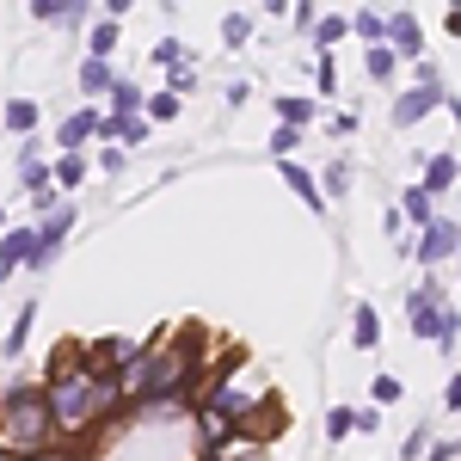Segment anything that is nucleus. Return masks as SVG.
<instances>
[{
  "instance_id": "nucleus-1",
  "label": "nucleus",
  "mask_w": 461,
  "mask_h": 461,
  "mask_svg": "<svg viewBox=\"0 0 461 461\" xmlns=\"http://www.w3.org/2000/svg\"><path fill=\"white\" fill-rule=\"evenodd\" d=\"M43 400H50V419H56V443H80L86 430H99L111 412L123 406V382L93 375V369H86V351H80V345H62L56 363H50Z\"/></svg>"
},
{
  "instance_id": "nucleus-2",
  "label": "nucleus",
  "mask_w": 461,
  "mask_h": 461,
  "mask_svg": "<svg viewBox=\"0 0 461 461\" xmlns=\"http://www.w3.org/2000/svg\"><path fill=\"white\" fill-rule=\"evenodd\" d=\"M56 449V419L37 382H13L0 388V456L6 461H37Z\"/></svg>"
},
{
  "instance_id": "nucleus-3",
  "label": "nucleus",
  "mask_w": 461,
  "mask_h": 461,
  "mask_svg": "<svg viewBox=\"0 0 461 461\" xmlns=\"http://www.w3.org/2000/svg\"><path fill=\"white\" fill-rule=\"evenodd\" d=\"M443 289H437V277H425V284L406 295V326L419 332V339H437V326H443Z\"/></svg>"
},
{
  "instance_id": "nucleus-4",
  "label": "nucleus",
  "mask_w": 461,
  "mask_h": 461,
  "mask_svg": "<svg viewBox=\"0 0 461 461\" xmlns=\"http://www.w3.org/2000/svg\"><path fill=\"white\" fill-rule=\"evenodd\" d=\"M142 351H148V345H136V339H99V345H86V369L117 382V375H123V369H130Z\"/></svg>"
},
{
  "instance_id": "nucleus-5",
  "label": "nucleus",
  "mask_w": 461,
  "mask_h": 461,
  "mask_svg": "<svg viewBox=\"0 0 461 461\" xmlns=\"http://www.w3.org/2000/svg\"><path fill=\"white\" fill-rule=\"evenodd\" d=\"M68 228H74V203H62L56 215H43V221H37V258L25 271H50L56 252H62V240H68Z\"/></svg>"
},
{
  "instance_id": "nucleus-6",
  "label": "nucleus",
  "mask_w": 461,
  "mask_h": 461,
  "mask_svg": "<svg viewBox=\"0 0 461 461\" xmlns=\"http://www.w3.org/2000/svg\"><path fill=\"white\" fill-rule=\"evenodd\" d=\"M449 252H461V228L456 221H443V215H437V221H430L425 234H419V247H412V258H419V265H443V258H449Z\"/></svg>"
},
{
  "instance_id": "nucleus-7",
  "label": "nucleus",
  "mask_w": 461,
  "mask_h": 461,
  "mask_svg": "<svg viewBox=\"0 0 461 461\" xmlns=\"http://www.w3.org/2000/svg\"><path fill=\"white\" fill-rule=\"evenodd\" d=\"M105 130V111H93V105H80V111H68L62 123H56V142H62V154H80V148L93 142Z\"/></svg>"
},
{
  "instance_id": "nucleus-8",
  "label": "nucleus",
  "mask_w": 461,
  "mask_h": 461,
  "mask_svg": "<svg viewBox=\"0 0 461 461\" xmlns=\"http://www.w3.org/2000/svg\"><path fill=\"white\" fill-rule=\"evenodd\" d=\"M437 105H443V86H412V93H400V99H393V123H400V130H412V123H425Z\"/></svg>"
},
{
  "instance_id": "nucleus-9",
  "label": "nucleus",
  "mask_w": 461,
  "mask_h": 461,
  "mask_svg": "<svg viewBox=\"0 0 461 461\" xmlns=\"http://www.w3.org/2000/svg\"><path fill=\"white\" fill-rule=\"evenodd\" d=\"M117 80H123V74L111 68V62L80 56V93H86V99H111V93H117Z\"/></svg>"
},
{
  "instance_id": "nucleus-10",
  "label": "nucleus",
  "mask_w": 461,
  "mask_h": 461,
  "mask_svg": "<svg viewBox=\"0 0 461 461\" xmlns=\"http://www.w3.org/2000/svg\"><path fill=\"white\" fill-rule=\"evenodd\" d=\"M37 25H93L86 19V0H32Z\"/></svg>"
},
{
  "instance_id": "nucleus-11",
  "label": "nucleus",
  "mask_w": 461,
  "mask_h": 461,
  "mask_svg": "<svg viewBox=\"0 0 461 461\" xmlns=\"http://www.w3.org/2000/svg\"><path fill=\"white\" fill-rule=\"evenodd\" d=\"M393 56H419V19L412 13H388V32H382Z\"/></svg>"
},
{
  "instance_id": "nucleus-12",
  "label": "nucleus",
  "mask_w": 461,
  "mask_h": 461,
  "mask_svg": "<svg viewBox=\"0 0 461 461\" xmlns=\"http://www.w3.org/2000/svg\"><path fill=\"white\" fill-rule=\"evenodd\" d=\"M277 173H284V185L289 191H295V197H302V203H308V210H326V191H320L314 185V173H308V167H295V160H284V167H277Z\"/></svg>"
},
{
  "instance_id": "nucleus-13",
  "label": "nucleus",
  "mask_w": 461,
  "mask_h": 461,
  "mask_svg": "<svg viewBox=\"0 0 461 461\" xmlns=\"http://www.w3.org/2000/svg\"><path fill=\"white\" fill-rule=\"evenodd\" d=\"M37 123H43V105H37V99H6V130H13L19 142H32Z\"/></svg>"
},
{
  "instance_id": "nucleus-14",
  "label": "nucleus",
  "mask_w": 461,
  "mask_h": 461,
  "mask_svg": "<svg viewBox=\"0 0 461 461\" xmlns=\"http://www.w3.org/2000/svg\"><path fill=\"white\" fill-rule=\"evenodd\" d=\"M50 173H56V191H80L86 173H93V160H86V154H56V160H50Z\"/></svg>"
},
{
  "instance_id": "nucleus-15",
  "label": "nucleus",
  "mask_w": 461,
  "mask_h": 461,
  "mask_svg": "<svg viewBox=\"0 0 461 461\" xmlns=\"http://www.w3.org/2000/svg\"><path fill=\"white\" fill-rule=\"evenodd\" d=\"M32 326H37V302H25V308L13 314V326H6V339H0V357L25 351V345H32Z\"/></svg>"
},
{
  "instance_id": "nucleus-16",
  "label": "nucleus",
  "mask_w": 461,
  "mask_h": 461,
  "mask_svg": "<svg viewBox=\"0 0 461 461\" xmlns=\"http://www.w3.org/2000/svg\"><path fill=\"white\" fill-rule=\"evenodd\" d=\"M456 178H461V160H449V154H425V178H419V185H425L430 197H437V191H449Z\"/></svg>"
},
{
  "instance_id": "nucleus-17",
  "label": "nucleus",
  "mask_w": 461,
  "mask_h": 461,
  "mask_svg": "<svg viewBox=\"0 0 461 461\" xmlns=\"http://www.w3.org/2000/svg\"><path fill=\"white\" fill-rule=\"evenodd\" d=\"M351 339H357V351H375V345H382V314H375L369 302H357V314H351Z\"/></svg>"
},
{
  "instance_id": "nucleus-18",
  "label": "nucleus",
  "mask_w": 461,
  "mask_h": 461,
  "mask_svg": "<svg viewBox=\"0 0 461 461\" xmlns=\"http://www.w3.org/2000/svg\"><path fill=\"white\" fill-rule=\"evenodd\" d=\"M117 37H123V25H117V19H93V25H86V56H99V62H111Z\"/></svg>"
},
{
  "instance_id": "nucleus-19",
  "label": "nucleus",
  "mask_w": 461,
  "mask_h": 461,
  "mask_svg": "<svg viewBox=\"0 0 461 461\" xmlns=\"http://www.w3.org/2000/svg\"><path fill=\"white\" fill-rule=\"evenodd\" d=\"M210 461H258V430H234L228 443H215Z\"/></svg>"
},
{
  "instance_id": "nucleus-20",
  "label": "nucleus",
  "mask_w": 461,
  "mask_h": 461,
  "mask_svg": "<svg viewBox=\"0 0 461 461\" xmlns=\"http://www.w3.org/2000/svg\"><path fill=\"white\" fill-rule=\"evenodd\" d=\"M400 215H406V221H419V234H425L430 221H437V215H430V191H425V185H406V197H400Z\"/></svg>"
},
{
  "instance_id": "nucleus-21",
  "label": "nucleus",
  "mask_w": 461,
  "mask_h": 461,
  "mask_svg": "<svg viewBox=\"0 0 461 461\" xmlns=\"http://www.w3.org/2000/svg\"><path fill=\"white\" fill-rule=\"evenodd\" d=\"M277 117H284L289 130H308L314 123V99L308 93H289V99H277Z\"/></svg>"
},
{
  "instance_id": "nucleus-22",
  "label": "nucleus",
  "mask_w": 461,
  "mask_h": 461,
  "mask_svg": "<svg viewBox=\"0 0 461 461\" xmlns=\"http://www.w3.org/2000/svg\"><path fill=\"white\" fill-rule=\"evenodd\" d=\"M148 99L136 93V80H117V93H111V117H142Z\"/></svg>"
},
{
  "instance_id": "nucleus-23",
  "label": "nucleus",
  "mask_w": 461,
  "mask_h": 461,
  "mask_svg": "<svg viewBox=\"0 0 461 461\" xmlns=\"http://www.w3.org/2000/svg\"><path fill=\"white\" fill-rule=\"evenodd\" d=\"M351 32L363 37V43H369V50H375V43H382V32H388V19H382V13H375V6H363V13H351Z\"/></svg>"
},
{
  "instance_id": "nucleus-24",
  "label": "nucleus",
  "mask_w": 461,
  "mask_h": 461,
  "mask_svg": "<svg viewBox=\"0 0 461 461\" xmlns=\"http://www.w3.org/2000/svg\"><path fill=\"white\" fill-rule=\"evenodd\" d=\"M154 62H160L167 74H173V68H191V50H185L178 37H160V43H154Z\"/></svg>"
},
{
  "instance_id": "nucleus-25",
  "label": "nucleus",
  "mask_w": 461,
  "mask_h": 461,
  "mask_svg": "<svg viewBox=\"0 0 461 461\" xmlns=\"http://www.w3.org/2000/svg\"><path fill=\"white\" fill-rule=\"evenodd\" d=\"M345 32H351V19H339V13H320V25H314V43L326 50V56H332V43H339Z\"/></svg>"
},
{
  "instance_id": "nucleus-26",
  "label": "nucleus",
  "mask_w": 461,
  "mask_h": 461,
  "mask_svg": "<svg viewBox=\"0 0 461 461\" xmlns=\"http://www.w3.org/2000/svg\"><path fill=\"white\" fill-rule=\"evenodd\" d=\"M363 68H369V80H393V68H400V56H393L388 43H375V50L363 56Z\"/></svg>"
},
{
  "instance_id": "nucleus-27",
  "label": "nucleus",
  "mask_w": 461,
  "mask_h": 461,
  "mask_svg": "<svg viewBox=\"0 0 461 461\" xmlns=\"http://www.w3.org/2000/svg\"><path fill=\"white\" fill-rule=\"evenodd\" d=\"M178 111H185V99H178V93H167V86H160V93H154V99H148V123H173Z\"/></svg>"
},
{
  "instance_id": "nucleus-28",
  "label": "nucleus",
  "mask_w": 461,
  "mask_h": 461,
  "mask_svg": "<svg viewBox=\"0 0 461 461\" xmlns=\"http://www.w3.org/2000/svg\"><path fill=\"white\" fill-rule=\"evenodd\" d=\"M247 37H252V13H228V19H221V43H228V50H240Z\"/></svg>"
},
{
  "instance_id": "nucleus-29",
  "label": "nucleus",
  "mask_w": 461,
  "mask_h": 461,
  "mask_svg": "<svg viewBox=\"0 0 461 461\" xmlns=\"http://www.w3.org/2000/svg\"><path fill=\"white\" fill-rule=\"evenodd\" d=\"M320 191H326V197H345V191H351V160H345V154L326 167V185H320Z\"/></svg>"
},
{
  "instance_id": "nucleus-30",
  "label": "nucleus",
  "mask_w": 461,
  "mask_h": 461,
  "mask_svg": "<svg viewBox=\"0 0 461 461\" xmlns=\"http://www.w3.org/2000/svg\"><path fill=\"white\" fill-rule=\"evenodd\" d=\"M93 167H99V173H123V167H130V148H123V142H105Z\"/></svg>"
},
{
  "instance_id": "nucleus-31",
  "label": "nucleus",
  "mask_w": 461,
  "mask_h": 461,
  "mask_svg": "<svg viewBox=\"0 0 461 461\" xmlns=\"http://www.w3.org/2000/svg\"><path fill=\"white\" fill-rule=\"evenodd\" d=\"M351 430H357L351 406H332V412H326V437H332V443H339V437H351Z\"/></svg>"
},
{
  "instance_id": "nucleus-32",
  "label": "nucleus",
  "mask_w": 461,
  "mask_h": 461,
  "mask_svg": "<svg viewBox=\"0 0 461 461\" xmlns=\"http://www.w3.org/2000/svg\"><path fill=\"white\" fill-rule=\"evenodd\" d=\"M302 148V130H289V123H277V136H271V154H277V167H284L289 154Z\"/></svg>"
},
{
  "instance_id": "nucleus-33",
  "label": "nucleus",
  "mask_w": 461,
  "mask_h": 461,
  "mask_svg": "<svg viewBox=\"0 0 461 461\" xmlns=\"http://www.w3.org/2000/svg\"><path fill=\"white\" fill-rule=\"evenodd\" d=\"M314 80H320V93H339V56H320Z\"/></svg>"
},
{
  "instance_id": "nucleus-34",
  "label": "nucleus",
  "mask_w": 461,
  "mask_h": 461,
  "mask_svg": "<svg viewBox=\"0 0 461 461\" xmlns=\"http://www.w3.org/2000/svg\"><path fill=\"white\" fill-rule=\"evenodd\" d=\"M289 25H295V32H308V37H314L320 13H314V6H308V0H302V6H289Z\"/></svg>"
},
{
  "instance_id": "nucleus-35",
  "label": "nucleus",
  "mask_w": 461,
  "mask_h": 461,
  "mask_svg": "<svg viewBox=\"0 0 461 461\" xmlns=\"http://www.w3.org/2000/svg\"><path fill=\"white\" fill-rule=\"evenodd\" d=\"M191 86H197V68H173L167 74V93H178V99H185Z\"/></svg>"
},
{
  "instance_id": "nucleus-36",
  "label": "nucleus",
  "mask_w": 461,
  "mask_h": 461,
  "mask_svg": "<svg viewBox=\"0 0 461 461\" xmlns=\"http://www.w3.org/2000/svg\"><path fill=\"white\" fill-rule=\"evenodd\" d=\"M375 400H382V406H393V400H400V375H375Z\"/></svg>"
},
{
  "instance_id": "nucleus-37",
  "label": "nucleus",
  "mask_w": 461,
  "mask_h": 461,
  "mask_svg": "<svg viewBox=\"0 0 461 461\" xmlns=\"http://www.w3.org/2000/svg\"><path fill=\"white\" fill-rule=\"evenodd\" d=\"M456 449H461V443H430L425 461H456Z\"/></svg>"
},
{
  "instance_id": "nucleus-38",
  "label": "nucleus",
  "mask_w": 461,
  "mask_h": 461,
  "mask_svg": "<svg viewBox=\"0 0 461 461\" xmlns=\"http://www.w3.org/2000/svg\"><path fill=\"white\" fill-rule=\"evenodd\" d=\"M443 406H456V412H461V369L449 375V393H443Z\"/></svg>"
},
{
  "instance_id": "nucleus-39",
  "label": "nucleus",
  "mask_w": 461,
  "mask_h": 461,
  "mask_svg": "<svg viewBox=\"0 0 461 461\" xmlns=\"http://www.w3.org/2000/svg\"><path fill=\"white\" fill-rule=\"evenodd\" d=\"M37 461H80L74 449H50V456H37Z\"/></svg>"
},
{
  "instance_id": "nucleus-40",
  "label": "nucleus",
  "mask_w": 461,
  "mask_h": 461,
  "mask_svg": "<svg viewBox=\"0 0 461 461\" xmlns=\"http://www.w3.org/2000/svg\"><path fill=\"white\" fill-rule=\"evenodd\" d=\"M0 240H6V215H0Z\"/></svg>"
},
{
  "instance_id": "nucleus-41",
  "label": "nucleus",
  "mask_w": 461,
  "mask_h": 461,
  "mask_svg": "<svg viewBox=\"0 0 461 461\" xmlns=\"http://www.w3.org/2000/svg\"><path fill=\"white\" fill-rule=\"evenodd\" d=\"M456 258H461V252H456Z\"/></svg>"
}]
</instances>
